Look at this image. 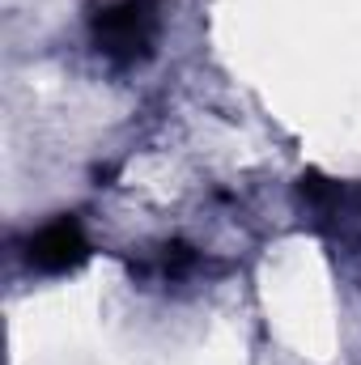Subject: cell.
Wrapping results in <instances>:
<instances>
[{"label": "cell", "mask_w": 361, "mask_h": 365, "mask_svg": "<svg viewBox=\"0 0 361 365\" xmlns=\"http://www.w3.org/2000/svg\"><path fill=\"white\" fill-rule=\"evenodd\" d=\"M86 255H90V242H86V234H81V225L73 217H60V221L43 225L30 238V264L39 272H68Z\"/></svg>", "instance_id": "7a4b0ae2"}, {"label": "cell", "mask_w": 361, "mask_h": 365, "mask_svg": "<svg viewBox=\"0 0 361 365\" xmlns=\"http://www.w3.org/2000/svg\"><path fill=\"white\" fill-rule=\"evenodd\" d=\"M90 30H93L98 51L111 64H119V68L141 64L153 51V43H158L162 4L158 0H111L90 17Z\"/></svg>", "instance_id": "6da1fadb"}]
</instances>
